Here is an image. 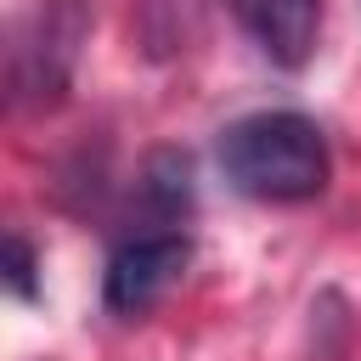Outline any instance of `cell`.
Returning <instances> with one entry per match:
<instances>
[{"mask_svg":"<svg viewBox=\"0 0 361 361\" xmlns=\"http://www.w3.org/2000/svg\"><path fill=\"white\" fill-rule=\"evenodd\" d=\"M214 158L231 192L254 203H305L327 186V169H333L327 135L316 130V118L293 107H271V113H248L226 124Z\"/></svg>","mask_w":361,"mask_h":361,"instance_id":"obj_1","label":"cell"},{"mask_svg":"<svg viewBox=\"0 0 361 361\" xmlns=\"http://www.w3.org/2000/svg\"><path fill=\"white\" fill-rule=\"evenodd\" d=\"M186 265H192L186 231H169V226L164 231H141V237H130V243L113 248V259L102 271V305L113 316H147L180 282Z\"/></svg>","mask_w":361,"mask_h":361,"instance_id":"obj_2","label":"cell"},{"mask_svg":"<svg viewBox=\"0 0 361 361\" xmlns=\"http://www.w3.org/2000/svg\"><path fill=\"white\" fill-rule=\"evenodd\" d=\"M85 34H90V0H45L39 6V34L17 51V85L39 102H56L73 79Z\"/></svg>","mask_w":361,"mask_h":361,"instance_id":"obj_3","label":"cell"},{"mask_svg":"<svg viewBox=\"0 0 361 361\" xmlns=\"http://www.w3.org/2000/svg\"><path fill=\"white\" fill-rule=\"evenodd\" d=\"M254 45L276 68H305L322 34V0H231Z\"/></svg>","mask_w":361,"mask_h":361,"instance_id":"obj_4","label":"cell"},{"mask_svg":"<svg viewBox=\"0 0 361 361\" xmlns=\"http://www.w3.org/2000/svg\"><path fill=\"white\" fill-rule=\"evenodd\" d=\"M141 203L169 226V220H180L186 209H192V164H186V152H152L147 158V169H141Z\"/></svg>","mask_w":361,"mask_h":361,"instance_id":"obj_5","label":"cell"},{"mask_svg":"<svg viewBox=\"0 0 361 361\" xmlns=\"http://www.w3.org/2000/svg\"><path fill=\"white\" fill-rule=\"evenodd\" d=\"M0 271H6V288H11L17 299H28V305L39 299V276H34V271H39V254H34V243H28L23 231L6 237V265H0Z\"/></svg>","mask_w":361,"mask_h":361,"instance_id":"obj_6","label":"cell"}]
</instances>
